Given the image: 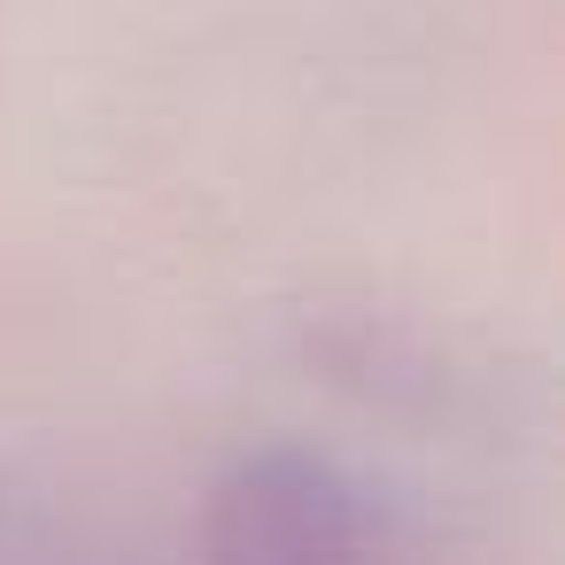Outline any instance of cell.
<instances>
[{"mask_svg": "<svg viewBox=\"0 0 565 565\" xmlns=\"http://www.w3.org/2000/svg\"><path fill=\"white\" fill-rule=\"evenodd\" d=\"M372 495L364 480L302 441L241 457L202 503V565H364Z\"/></svg>", "mask_w": 565, "mask_h": 565, "instance_id": "cell-1", "label": "cell"}]
</instances>
